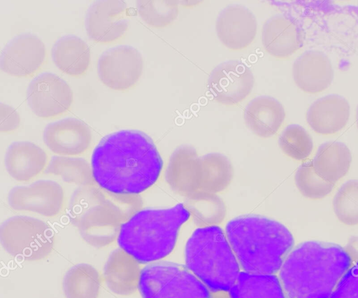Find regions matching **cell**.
Wrapping results in <instances>:
<instances>
[{
    "label": "cell",
    "mask_w": 358,
    "mask_h": 298,
    "mask_svg": "<svg viewBox=\"0 0 358 298\" xmlns=\"http://www.w3.org/2000/svg\"><path fill=\"white\" fill-rule=\"evenodd\" d=\"M293 78L302 90L316 93L327 88L334 78V71L329 57L315 50L305 51L294 61Z\"/></svg>",
    "instance_id": "4fadbf2b"
},
{
    "label": "cell",
    "mask_w": 358,
    "mask_h": 298,
    "mask_svg": "<svg viewBox=\"0 0 358 298\" xmlns=\"http://www.w3.org/2000/svg\"><path fill=\"white\" fill-rule=\"evenodd\" d=\"M296 183L303 196L314 199L324 197L334 187V183L326 181L316 173L313 161L300 166L296 173Z\"/></svg>",
    "instance_id": "603a6c76"
},
{
    "label": "cell",
    "mask_w": 358,
    "mask_h": 298,
    "mask_svg": "<svg viewBox=\"0 0 358 298\" xmlns=\"http://www.w3.org/2000/svg\"><path fill=\"white\" fill-rule=\"evenodd\" d=\"M282 149L296 159L308 157L313 143L310 134L300 125H291L284 130L279 140Z\"/></svg>",
    "instance_id": "cb8c5ba5"
},
{
    "label": "cell",
    "mask_w": 358,
    "mask_h": 298,
    "mask_svg": "<svg viewBox=\"0 0 358 298\" xmlns=\"http://www.w3.org/2000/svg\"><path fill=\"white\" fill-rule=\"evenodd\" d=\"M337 217L348 224L358 222V180H350L338 189L333 199Z\"/></svg>",
    "instance_id": "7402d4cb"
},
{
    "label": "cell",
    "mask_w": 358,
    "mask_h": 298,
    "mask_svg": "<svg viewBox=\"0 0 358 298\" xmlns=\"http://www.w3.org/2000/svg\"><path fill=\"white\" fill-rule=\"evenodd\" d=\"M27 100L35 114L48 117L68 109L73 94L64 80L55 73L44 72L34 77L29 84Z\"/></svg>",
    "instance_id": "9c48e42d"
},
{
    "label": "cell",
    "mask_w": 358,
    "mask_h": 298,
    "mask_svg": "<svg viewBox=\"0 0 358 298\" xmlns=\"http://www.w3.org/2000/svg\"><path fill=\"white\" fill-rule=\"evenodd\" d=\"M128 25L127 3L124 1H95L86 12L85 29L89 38L95 41L115 40L125 32Z\"/></svg>",
    "instance_id": "30bf717a"
},
{
    "label": "cell",
    "mask_w": 358,
    "mask_h": 298,
    "mask_svg": "<svg viewBox=\"0 0 358 298\" xmlns=\"http://www.w3.org/2000/svg\"><path fill=\"white\" fill-rule=\"evenodd\" d=\"M1 129L8 131L17 127L20 118L17 111L10 106L1 103Z\"/></svg>",
    "instance_id": "4316f807"
},
{
    "label": "cell",
    "mask_w": 358,
    "mask_h": 298,
    "mask_svg": "<svg viewBox=\"0 0 358 298\" xmlns=\"http://www.w3.org/2000/svg\"><path fill=\"white\" fill-rule=\"evenodd\" d=\"M351 162L352 155L348 146L342 142L331 141L319 146L313 164L319 176L335 183L347 174Z\"/></svg>",
    "instance_id": "e0dca14e"
},
{
    "label": "cell",
    "mask_w": 358,
    "mask_h": 298,
    "mask_svg": "<svg viewBox=\"0 0 358 298\" xmlns=\"http://www.w3.org/2000/svg\"><path fill=\"white\" fill-rule=\"evenodd\" d=\"M99 281L96 271L90 277L71 278L66 274L64 281V289L66 297L71 298L74 294L90 293L95 298L98 294Z\"/></svg>",
    "instance_id": "d4e9b609"
},
{
    "label": "cell",
    "mask_w": 358,
    "mask_h": 298,
    "mask_svg": "<svg viewBox=\"0 0 358 298\" xmlns=\"http://www.w3.org/2000/svg\"><path fill=\"white\" fill-rule=\"evenodd\" d=\"M225 230L240 267L250 274H276L294 244L285 226L263 215L238 216L228 222Z\"/></svg>",
    "instance_id": "3957f363"
},
{
    "label": "cell",
    "mask_w": 358,
    "mask_h": 298,
    "mask_svg": "<svg viewBox=\"0 0 358 298\" xmlns=\"http://www.w3.org/2000/svg\"><path fill=\"white\" fill-rule=\"evenodd\" d=\"M94 180L117 194H137L157 180L163 161L152 141L138 130H120L101 139L92 155Z\"/></svg>",
    "instance_id": "6da1fadb"
},
{
    "label": "cell",
    "mask_w": 358,
    "mask_h": 298,
    "mask_svg": "<svg viewBox=\"0 0 358 298\" xmlns=\"http://www.w3.org/2000/svg\"><path fill=\"white\" fill-rule=\"evenodd\" d=\"M230 298H285L279 278L275 275L241 271L229 291Z\"/></svg>",
    "instance_id": "ffe728a7"
},
{
    "label": "cell",
    "mask_w": 358,
    "mask_h": 298,
    "mask_svg": "<svg viewBox=\"0 0 358 298\" xmlns=\"http://www.w3.org/2000/svg\"><path fill=\"white\" fill-rule=\"evenodd\" d=\"M262 41L264 49L278 57L289 56L301 46L296 24L283 14L274 15L265 21Z\"/></svg>",
    "instance_id": "2e32d148"
},
{
    "label": "cell",
    "mask_w": 358,
    "mask_h": 298,
    "mask_svg": "<svg viewBox=\"0 0 358 298\" xmlns=\"http://www.w3.org/2000/svg\"><path fill=\"white\" fill-rule=\"evenodd\" d=\"M352 258L341 246L308 241L294 247L279 273L285 298H329Z\"/></svg>",
    "instance_id": "7a4b0ae2"
},
{
    "label": "cell",
    "mask_w": 358,
    "mask_h": 298,
    "mask_svg": "<svg viewBox=\"0 0 358 298\" xmlns=\"http://www.w3.org/2000/svg\"><path fill=\"white\" fill-rule=\"evenodd\" d=\"M356 120H357V127H358V106H357V111H356Z\"/></svg>",
    "instance_id": "83f0119b"
},
{
    "label": "cell",
    "mask_w": 358,
    "mask_h": 298,
    "mask_svg": "<svg viewBox=\"0 0 358 298\" xmlns=\"http://www.w3.org/2000/svg\"><path fill=\"white\" fill-rule=\"evenodd\" d=\"M190 216L183 204L144 208L120 225L119 247L139 264L159 260L173 250L181 225Z\"/></svg>",
    "instance_id": "277c9868"
},
{
    "label": "cell",
    "mask_w": 358,
    "mask_h": 298,
    "mask_svg": "<svg viewBox=\"0 0 358 298\" xmlns=\"http://www.w3.org/2000/svg\"><path fill=\"white\" fill-rule=\"evenodd\" d=\"M244 116L247 124L257 134L270 136L275 133L283 121L285 111L276 99L262 95L248 104Z\"/></svg>",
    "instance_id": "ac0fdd59"
},
{
    "label": "cell",
    "mask_w": 358,
    "mask_h": 298,
    "mask_svg": "<svg viewBox=\"0 0 358 298\" xmlns=\"http://www.w3.org/2000/svg\"><path fill=\"white\" fill-rule=\"evenodd\" d=\"M43 139L54 152L77 154L88 147L91 133L83 121L68 118L48 125L44 130Z\"/></svg>",
    "instance_id": "5bb4252c"
},
{
    "label": "cell",
    "mask_w": 358,
    "mask_h": 298,
    "mask_svg": "<svg viewBox=\"0 0 358 298\" xmlns=\"http://www.w3.org/2000/svg\"><path fill=\"white\" fill-rule=\"evenodd\" d=\"M143 66V57L137 49L120 45L110 48L101 55L97 63V73L106 86L124 90L137 82Z\"/></svg>",
    "instance_id": "52a82bcc"
},
{
    "label": "cell",
    "mask_w": 358,
    "mask_h": 298,
    "mask_svg": "<svg viewBox=\"0 0 358 298\" xmlns=\"http://www.w3.org/2000/svg\"><path fill=\"white\" fill-rule=\"evenodd\" d=\"M138 288L142 298H212L205 284L186 266L167 261L144 267Z\"/></svg>",
    "instance_id": "8992f818"
},
{
    "label": "cell",
    "mask_w": 358,
    "mask_h": 298,
    "mask_svg": "<svg viewBox=\"0 0 358 298\" xmlns=\"http://www.w3.org/2000/svg\"><path fill=\"white\" fill-rule=\"evenodd\" d=\"M254 76L250 67L239 60H228L217 65L207 82L213 99L233 105L243 100L252 91Z\"/></svg>",
    "instance_id": "ba28073f"
},
{
    "label": "cell",
    "mask_w": 358,
    "mask_h": 298,
    "mask_svg": "<svg viewBox=\"0 0 358 298\" xmlns=\"http://www.w3.org/2000/svg\"><path fill=\"white\" fill-rule=\"evenodd\" d=\"M45 55V45L36 35L23 33L5 45L0 57V67L8 74L24 76L36 71Z\"/></svg>",
    "instance_id": "8fae6325"
},
{
    "label": "cell",
    "mask_w": 358,
    "mask_h": 298,
    "mask_svg": "<svg viewBox=\"0 0 358 298\" xmlns=\"http://www.w3.org/2000/svg\"><path fill=\"white\" fill-rule=\"evenodd\" d=\"M329 298H358V261L344 274Z\"/></svg>",
    "instance_id": "484cf974"
},
{
    "label": "cell",
    "mask_w": 358,
    "mask_h": 298,
    "mask_svg": "<svg viewBox=\"0 0 358 298\" xmlns=\"http://www.w3.org/2000/svg\"><path fill=\"white\" fill-rule=\"evenodd\" d=\"M138 15L147 24L157 27L167 26L174 21L178 15V4L176 1H136Z\"/></svg>",
    "instance_id": "44dd1931"
},
{
    "label": "cell",
    "mask_w": 358,
    "mask_h": 298,
    "mask_svg": "<svg viewBox=\"0 0 358 298\" xmlns=\"http://www.w3.org/2000/svg\"><path fill=\"white\" fill-rule=\"evenodd\" d=\"M350 116L348 101L338 94H329L314 101L306 113V120L317 133L334 134L343 129Z\"/></svg>",
    "instance_id": "9a60e30c"
},
{
    "label": "cell",
    "mask_w": 358,
    "mask_h": 298,
    "mask_svg": "<svg viewBox=\"0 0 358 298\" xmlns=\"http://www.w3.org/2000/svg\"><path fill=\"white\" fill-rule=\"evenodd\" d=\"M51 56L55 64L62 71L70 75H80L89 66L90 50L82 38L66 35L54 43Z\"/></svg>",
    "instance_id": "d6986e66"
},
{
    "label": "cell",
    "mask_w": 358,
    "mask_h": 298,
    "mask_svg": "<svg viewBox=\"0 0 358 298\" xmlns=\"http://www.w3.org/2000/svg\"><path fill=\"white\" fill-rule=\"evenodd\" d=\"M257 29L252 12L241 4H231L218 14L215 30L221 43L232 50L243 49L254 40Z\"/></svg>",
    "instance_id": "7c38bea8"
},
{
    "label": "cell",
    "mask_w": 358,
    "mask_h": 298,
    "mask_svg": "<svg viewBox=\"0 0 358 298\" xmlns=\"http://www.w3.org/2000/svg\"><path fill=\"white\" fill-rule=\"evenodd\" d=\"M187 268L213 292H229L236 283L240 265L222 229L197 228L185 249Z\"/></svg>",
    "instance_id": "5b68a950"
}]
</instances>
